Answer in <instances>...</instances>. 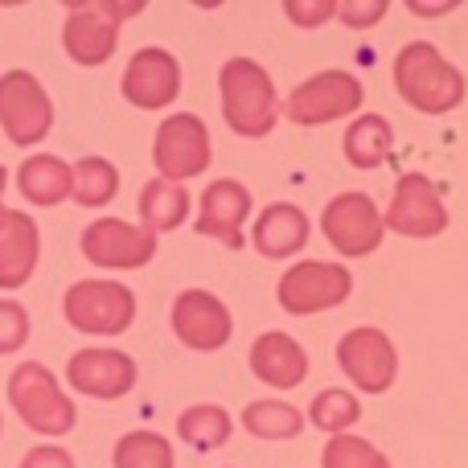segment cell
Listing matches in <instances>:
<instances>
[{
    "instance_id": "6da1fadb",
    "label": "cell",
    "mask_w": 468,
    "mask_h": 468,
    "mask_svg": "<svg viewBox=\"0 0 468 468\" xmlns=\"http://www.w3.org/2000/svg\"><path fill=\"white\" fill-rule=\"evenodd\" d=\"M395 87L423 115H448L464 103V74L431 41H407L399 49Z\"/></svg>"
},
{
    "instance_id": "7a4b0ae2",
    "label": "cell",
    "mask_w": 468,
    "mask_h": 468,
    "mask_svg": "<svg viewBox=\"0 0 468 468\" xmlns=\"http://www.w3.org/2000/svg\"><path fill=\"white\" fill-rule=\"evenodd\" d=\"M222 90V120L230 123V132L247 140H259L275 128L280 120V99H275L271 74L250 58H230L218 74Z\"/></svg>"
},
{
    "instance_id": "3957f363",
    "label": "cell",
    "mask_w": 468,
    "mask_h": 468,
    "mask_svg": "<svg viewBox=\"0 0 468 468\" xmlns=\"http://www.w3.org/2000/svg\"><path fill=\"white\" fill-rule=\"evenodd\" d=\"M8 403L21 415V423L37 436H66L79 423L70 395L62 390V382L54 378V370L41 362H21L8 374Z\"/></svg>"
},
{
    "instance_id": "277c9868",
    "label": "cell",
    "mask_w": 468,
    "mask_h": 468,
    "mask_svg": "<svg viewBox=\"0 0 468 468\" xmlns=\"http://www.w3.org/2000/svg\"><path fill=\"white\" fill-rule=\"evenodd\" d=\"M144 5H107V0H70L62 25V46L79 66H103L115 54L120 21L136 16Z\"/></svg>"
},
{
    "instance_id": "5b68a950",
    "label": "cell",
    "mask_w": 468,
    "mask_h": 468,
    "mask_svg": "<svg viewBox=\"0 0 468 468\" xmlns=\"http://www.w3.org/2000/svg\"><path fill=\"white\" fill-rule=\"evenodd\" d=\"M62 313L79 333H90V337H120L132 324V316H136V296H132L128 283L79 280L66 292Z\"/></svg>"
},
{
    "instance_id": "8992f818",
    "label": "cell",
    "mask_w": 468,
    "mask_h": 468,
    "mask_svg": "<svg viewBox=\"0 0 468 468\" xmlns=\"http://www.w3.org/2000/svg\"><path fill=\"white\" fill-rule=\"evenodd\" d=\"M54 128V103L37 74L29 70H5L0 74V132L8 144L33 148Z\"/></svg>"
},
{
    "instance_id": "52a82bcc",
    "label": "cell",
    "mask_w": 468,
    "mask_h": 468,
    "mask_svg": "<svg viewBox=\"0 0 468 468\" xmlns=\"http://www.w3.org/2000/svg\"><path fill=\"white\" fill-rule=\"evenodd\" d=\"M349 292H354V275L341 263H321V259H308L283 271L280 288V308L292 316H313V313H329V308L346 304Z\"/></svg>"
},
{
    "instance_id": "ba28073f",
    "label": "cell",
    "mask_w": 468,
    "mask_h": 468,
    "mask_svg": "<svg viewBox=\"0 0 468 468\" xmlns=\"http://www.w3.org/2000/svg\"><path fill=\"white\" fill-rule=\"evenodd\" d=\"M366 90L354 74L346 70H321L313 79H304L296 90L288 95V120L300 123V128H316V123H329V120H346L362 107Z\"/></svg>"
},
{
    "instance_id": "9c48e42d",
    "label": "cell",
    "mask_w": 468,
    "mask_h": 468,
    "mask_svg": "<svg viewBox=\"0 0 468 468\" xmlns=\"http://www.w3.org/2000/svg\"><path fill=\"white\" fill-rule=\"evenodd\" d=\"M153 161L161 169V181H173V186H186L189 177L206 173V165H210V132H206V123L189 112L169 115L156 128Z\"/></svg>"
},
{
    "instance_id": "30bf717a",
    "label": "cell",
    "mask_w": 468,
    "mask_h": 468,
    "mask_svg": "<svg viewBox=\"0 0 468 468\" xmlns=\"http://www.w3.org/2000/svg\"><path fill=\"white\" fill-rule=\"evenodd\" d=\"M382 227L407 234V239H436L448 230V206L440 186L423 173H403L390 197V210L382 214Z\"/></svg>"
},
{
    "instance_id": "8fae6325",
    "label": "cell",
    "mask_w": 468,
    "mask_h": 468,
    "mask_svg": "<svg viewBox=\"0 0 468 468\" xmlns=\"http://www.w3.org/2000/svg\"><path fill=\"white\" fill-rule=\"evenodd\" d=\"M337 366L346 370V378L354 382L357 390L382 395V390L395 387L399 354L387 333L374 329V324H362V329H349L346 337L337 341Z\"/></svg>"
},
{
    "instance_id": "7c38bea8",
    "label": "cell",
    "mask_w": 468,
    "mask_h": 468,
    "mask_svg": "<svg viewBox=\"0 0 468 468\" xmlns=\"http://www.w3.org/2000/svg\"><path fill=\"white\" fill-rule=\"evenodd\" d=\"M321 230H324V239L333 242V250H341V255H349V259L378 250L382 234H387L378 206H374L366 194H337L333 197L321 214Z\"/></svg>"
},
{
    "instance_id": "4fadbf2b",
    "label": "cell",
    "mask_w": 468,
    "mask_h": 468,
    "mask_svg": "<svg viewBox=\"0 0 468 468\" xmlns=\"http://www.w3.org/2000/svg\"><path fill=\"white\" fill-rule=\"evenodd\" d=\"M82 255L95 267L136 271V267L153 263L156 234H148L144 227H132V222H123V218H95L82 230Z\"/></svg>"
},
{
    "instance_id": "5bb4252c",
    "label": "cell",
    "mask_w": 468,
    "mask_h": 468,
    "mask_svg": "<svg viewBox=\"0 0 468 468\" xmlns=\"http://www.w3.org/2000/svg\"><path fill=\"white\" fill-rule=\"evenodd\" d=\"M173 333L186 349H197V354H214L230 341L234 321H230V308L222 304L214 292L202 288H189L173 300Z\"/></svg>"
},
{
    "instance_id": "9a60e30c",
    "label": "cell",
    "mask_w": 468,
    "mask_h": 468,
    "mask_svg": "<svg viewBox=\"0 0 468 468\" xmlns=\"http://www.w3.org/2000/svg\"><path fill=\"white\" fill-rule=\"evenodd\" d=\"M123 99L140 112H161L181 95V62L161 46H148L132 54L128 70H123Z\"/></svg>"
},
{
    "instance_id": "2e32d148",
    "label": "cell",
    "mask_w": 468,
    "mask_h": 468,
    "mask_svg": "<svg viewBox=\"0 0 468 468\" xmlns=\"http://www.w3.org/2000/svg\"><path fill=\"white\" fill-rule=\"evenodd\" d=\"M66 382L87 399H123L136 387V362L123 349H79L66 362Z\"/></svg>"
},
{
    "instance_id": "e0dca14e",
    "label": "cell",
    "mask_w": 468,
    "mask_h": 468,
    "mask_svg": "<svg viewBox=\"0 0 468 468\" xmlns=\"http://www.w3.org/2000/svg\"><path fill=\"white\" fill-rule=\"evenodd\" d=\"M250 214V194L247 186L222 177L214 186H206L202 194V214H197V234L222 242L230 250H242V227H247Z\"/></svg>"
},
{
    "instance_id": "ac0fdd59",
    "label": "cell",
    "mask_w": 468,
    "mask_h": 468,
    "mask_svg": "<svg viewBox=\"0 0 468 468\" xmlns=\"http://www.w3.org/2000/svg\"><path fill=\"white\" fill-rule=\"evenodd\" d=\"M41 259V230L29 214L8 210L0 222V288H21L29 283V275L37 271Z\"/></svg>"
},
{
    "instance_id": "d6986e66",
    "label": "cell",
    "mask_w": 468,
    "mask_h": 468,
    "mask_svg": "<svg viewBox=\"0 0 468 468\" xmlns=\"http://www.w3.org/2000/svg\"><path fill=\"white\" fill-rule=\"evenodd\" d=\"M250 370H255V378L267 382V387L292 390L308 378V354L288 333H263V337L250 346Z\"/></svg>"
},
{
    "instance_id": "ffe728a7",
    "label": "cell",
    "mask_w": 468,
    "mask_h": 468,
    "mask_svg": "<svg viewBox=\"0 0 468 468\" xmlns=\"http://www.w3.org/2000/svg\"><path fill=\"white\" fill-rule=\"evenodd\" d=\"M250 239H255L259 255L288 259V255H296V250L308 247V218H304V210H300V206L271 202L255 218V230H250Z\"/></svg>"
},
{
    "instance_id": "44dd1931",
    "label": "cell",
    "mask_w": 468,
    "mask_h": 468,
    "mask_svg": "<svg viewBox=\"0 0 468 468\" xmlns=\"http://www.w3.org/2000/svg\"><path fill=\"white\" fill-rule=\"evenodd\" d=\"M16 189H21V197L33 206L66 202V197H70V165L49 153L25 156V165L16 169Z\"/></svg>"
},
{
    "instance_id": "7402d4cb",
    "label": "cell",
    "mask_w": 468,
    "mask_h": 468,
    "mask_svg": "<svg viewBox=\"0 0 468 468\" xmlns=\"http://www.w3.org/2000/svg\"><path fill=\"white\" fill-rule=\"evenodd\" d=\"M140 227L148 234H169L177 230L181 222L189 218V189L186 186H173V181H148L140 189Z\"/></svg>"
},
{
    "instance_id": "603a6c76",
    "label": "cell",
    "mask_w": 468,
    "mask_h": 468,
    "mask_svg": "<svg viewBox=\"0 0 468 468\" xmlns=\"http://www.w3.org/2000/svg\"><path fill=\"white\" fill-rule=\"evenodd\" d=\"M346 161L354 169H378L390 161V148H395V132L382 115H362L346 128Z\"/></svg>"
},
{
    "instance_id": "cb8c5ba5",
    "label": "cell",
    "mask_w": 468,
    "mask_h": 468,
    "mask_svg": "<svg viewBox=\"0 0 468 468\" xmlns=\"http://www.w3.org/2000/svg\"><path fill=\"white\" fill-rule=\"evenodd\" d=\"M120 194V173L103 156H82L79 165H70V197L82 210H103L112 197Z\"/></svg>"
},
{
    "instance_id": "d4e9b609",
    "label": "cell",
    "mask_w": 468,
    "mask_h": 468,
    "mask_svg": "<svg viewBox=\"0 0 468 468\" xmlns=\"http://www.w3.org/2000/svg\"><path fill=\"white\" fill-rule=\"evenodd\" d=\"M242 428L255 440H296L304 431V415L292 403H280V399H259V403H247Z\"/></svg>"
},
{
    "instance_id": "484cf974",
    "label": "cell",
    "mask_w": 468,
    "mask_h": 468,
    "mask_svg": "<svg viewBox=\"0 0 468 468\" xmlns=\"http://www.w3.org/2000/svg\"><path fill=\"white\" fill-rule=\"evenodd\" d=\"M230 415L222 411L218 403H197L189 407V411L177 415V431L181 440H186L189 448H197V452H214V448H222L230 440Z\"/></svg>"
},
{
    "instance_id": "4316f807",
    "label": "cell",
    "mask_w": 468,
    "mask_h": 468,
    "mask_svg": "<svg viewBox=\"0 0 468 468\" xmlns=\"http://www.w3.org/2000/svg\"><path fill=\"white\" fill-rule=\"evenodd\" d=\"M115 468H173V448L156 431H128L115 444Z\"/></svg>"
},
{
    "instance_id": "83f0119b",
    "label": "cell",
    "mask_w": 468,
    "mask_h": 468,
    "mask_svg": "<svg viewBox=\"0 0 468 468\" xmlns=\"http://www.w3.org/2000/svg\"><path fill=\"white\" fill-rule=\"evenodd\" d=\"M308 420H313V428L329 431V436H346L362 420V403L349 390H321L313 399V407H308Z\"/></svg>"
},
{
    "instance_id": "f1b7e54d",
    "label": "cell",
    "mask_w": 468,
    "mask_h": 468,
    "mask_svg": "<svg viewBox=\"0 0 468 468\" xmlns=\"http://www.w3.org/2000/svg\"><path fill=\"white\" fill-rule=\"evenodd\" d=\"M321 464L324 468H390V461L362 436H333L321 452Z\"/></svg>"
},
{
    "instance_id": "f546056e",
    "label": "cell",
    "mask_w": 468,
    "mask_h": 468,
    "mask_svg": "<svg viewBox=\"0 0 468 468\" xmlns=\"http://www.w3.org/2000/svg\"><path fill=\"white\" fill-rule=\"evenodd\" d=\"M29 341V313L21 300H0V354H16Z\"/></svg>"
},
{
    "instance_id": "4dcf8cb0",
    "label": "cell",
    "mask_w": 468,
    "mask_h": 468,
    "mask_svg": "<svg viewBox=\"0 0 468 468\" xmlns=\"http://www.w3.org/2000/svg\"><path fill=\"white\" fill-rule=\"evenodd\" d=\"M387 8H390L387 0H346V5H337V16L349 29H370V25H378L387 16Z\"/></svg>"
},
{
    "instance_id": "1f68e13d",
    "label": "cell",
    "mask_w": 468,
    "mask_h": 468,
    "mask_svg": "<svg viewBox=\"0 0 468 468\" xmlns=\"http://www.w3.org/2000/svg\"><path fill=\"white\" fill-rule=\"evenodd\" d=\"M283 13H288L296 25H304V29H316V25H324L333 13H337V5H333V0H313V5H304V0H288Z\"/></svg>"
},
{
    "instance_id": "d6a6232c",
    "label": "cell",
    "mask_w": 468,
    "mask_h": 468,
    "mask_svg": "<svg viewBox=\"0 0 468 468\" xmlns=\"http://www.w3.org/2000/svg\"><path fill=\"white\" fill-rule=\"evenodd\" d=\"M21 468H74V456L58 444H41V448H29V452H25Z\"/></svg>"
},
{
    "instance_id": "836d02e7",
    "label": "cell",
    "mask_w": 468,
    "mask_h": 468,
    "mask_svg": "<svg viewBox=\"0 0 468 468\" xmlns=\"http://www.w3.org/2000/svg\"><path fill=\"white\" fill-rule=\"evenodd\" d=\"M5 189H8V169H5V165H0V222H5Z\"/></svg>"
},
{
    "instance_id": "e575fe53",
    "label": "cell",
    "mask_w": 468,
    "mask_h": 468,
    "mask_svg": "<svg viewBox=\"0 0 468 468\" xmlns=\"http://www.w3.org/2000/svg\"><path fill=\"white\" fill-rule=\"evenodd\" d=\"M411 8H415V13H428L431 16V13H448L452 5H411Z\"/></svg>"
},
{
    "instance_id": "d590c367",
    "label": "cell",
    "mask_w": 468,
    "mask_h": 468,
    "mask_svg": "<svg viewBox=\"0 0 468 468\" xmlns=\"http://www.w3.org/2000/svg\"><path fill=\"white\" fill-rule=\"evenodd\" d=\"M0 428H5V420H0Z\"/></svg>"
}]
</instances>
